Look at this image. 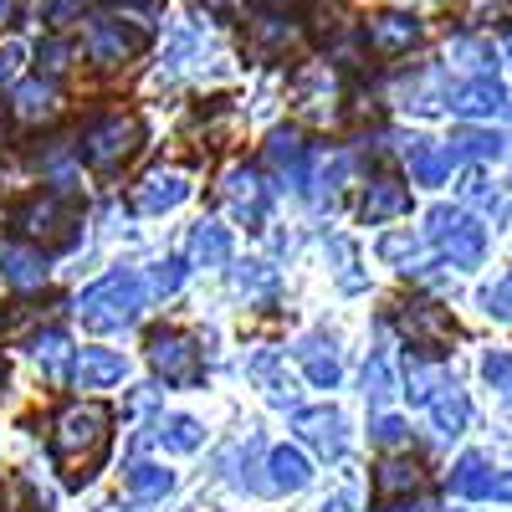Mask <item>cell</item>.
<instances>
[{
    "mask_svg": "<svg viewBox=\"0 0 512 512\" xmlns=\"http://www.w3.org/2000/svg\"><path fill=\"white\" fill-rule=\"evenodd\" d=\"M108 425H113V410L103 400H88V405H72L62 420H57V436H52V456L62 466V482L67 487H82L98 477V466L108 456Z\"/></svg>",
    "mask_w": 512,
    "mask_h": 512,
    "instance_id": "obj_1",
    "label": "cell"
},
{
    "mask_svg": "<svg viewBox=\"0 0 512 512\" xmlns=\"http://www.w3.org/2000/svg\"><path fill=\"white\" fill-rule=\"evenodd\" d=\"M144 303H149V287L134 277V272H108L98 287H88L82 292V303H77V313H82V323L88 328H128L139 313H144Z\"/></svg>",
    "mask_w": 512,
    "mask_h": 512,
    "instance_id": "obj_2",
    "label": "cell"
},
{
    "mask_svg": "<svg viewBox=\"0 0 512 512\" xmlns=\"http://www.w3.org/2000/svg\"><path fill=\"white\" fill-rule=\"evenodd\" d=\"M144 144V123L139 113H98L82 128V159L93 169H118L123 159H134Z\"/></svg>",
    "mask_w": 512,
    "mask_h": 512,
    "instance_id": "obj_3",
    "label": "cell"
},
{
    "mask_svg": "<svg viewBox=\"0 0 512 512\" xmlns=\"http://www.w3.org/2000/svg\"><path fill=\"white\" fill-rule=\"evenodd\" d=\"M425 236H431L441 246V256L451 267H461V272H472L482 262V251H487L482 226L466 216V210H451V205H436L431 216H425Z\"/></svg>",
    "mask_w": 512,
    "mask_h": 512,
    "instance_id": "obj_4",
    "label": "cell"
},
{
    "mask_svg": "<svg viewBox=\"0 0 512 512\" xmlns=\"http://www.w3.org/2000/svg\"><path fill=\"white\" fill-rule=\"evenodd\" d=\"M16 221H21V231H26L31 241H41V246H72V236H77V226H82V210H77L72 195L47 190V195L26 200Z\"/></svg>",
    "mask_w": 512,
    "mask_h": 512,
    "instance_id": "obj_5",
    "label": "cell"
},
{
    "mask_svg": "<svg viewBox=\"0 0 512 512\" xmlns=\"http://www.w3.org/2000/svg\"><path fill=\"white\" fill-rule=\"evenodd\" d=\"M149 364H154L169 384H200V379H205V364H200L195 338L180 333V328H159V333H149Z\"/></svg>",
    "mask_w": 512,
    "mask_h": 512,
    "instance_id": "obj_6",
    "label": "cell"
},
{
    "mask_svg": "<svg viewBox=\"0 0 512 512\" xmlns=\"http://www.w3.org/2000/svg\"><path fill=\"white\" fill-rule=\"evenodd\" d=\"M395 323H400V333L410 338V349H420L425 359L446 354V349H451V338H456L451 313L436 308V303H405V308L395 313Z\"/></svg>",
    "mask_w": 512,
    "mask_h": 512,
    "instance_id": "obj_7",
    "label": "cell"
},
{
    "mask_svg": "<svg viewBox=\"0 0 512 512\" xmlns=\"http://www.w3.org/2000/svg\"><path fill=\"white\" fill-rule=\"evenodd\" d=\"M420 16H410V11H379V16H369L364 21V47L374 52V57H405L415 41H420Z\"/></svg>",
    "mask_w": 512,
    "mask_h": 512,
    "instance_id": "obj_8",
    "label": "cell"
},
{
    "mask_svg": "<svg viewBox=\"0 0 512 512\" xmlns=\"http://www.w3.org/2000/svg\"><path fill=\"white\" fill-rule=\"evenodd\" d=\"M185 195H190L185 175H175V169H154V175H144L134 190H128V205H134L139 216H164V210H175Z\"/></svg>",
    "mask_w": 512,
    "mask_h": 512,
    "instance_id": "obj_9",
    "label": "cell"
},
{
    "mask_svg": "<svg viewBox=\"0 0 512 512\" xmlns=\"http://www.w3.org/2000/svg\"><path fill=\"white\" fill-rule=\"evenodd\" d=\"M134 47H139V36L128 31L123 21H108V16H93L88 21V57L98 67H113L123 57H134Z\"/></svg>",
    "mask_w": 512,
    "mask_h": 512,
    "instance_id": "obj_10",
    "label": "cell"
},
{
    "mask_svg": "<svg viewBox=\"0 0 512 512\" xmlns=\"http://www.w3.org/2000/svg\"><path fill=\"white\" fill-rule=\"evenodd\" d=\"M420 487V466L410 456H384L374 466V507H395L400 497H410Z\"/></svg>",
    "mask_w": 512,
    "mask_h": 512,
    "instance_id": "obj_11",
    "label": "cell"
},
{
    "mask_svg": "<svg viewBox=\"0 0 512 512\" xmlns=\"http://www.w3.org/2000/svg\"><path fill=\"white\" fill-rule=\"evenodd\" d=\"M57 108H62V98H57V88H52L47 77H26V82H16V88H11V113L21 123L57 118Z\"/></svg>",
    "mask_w": 512,
    "mask_h": 512,
    "instance_id": "obj_12",
    "label": "cell"
},
{
    "mask_svg": "<svg viewBox=\"0 0 512 512\" xmlns=\"http://www.w3.org/2000/svg\"><path fill=\"white\" fill-rule=\"evenodd\" d=\"M72 374H77L82 390H108V384H118L128 374V359L118 349H82L77 364H72Z\"/></svg>",
    "mask_w": 512,
    "mask_h": 512,
    "instance_id": "obj_13",
    "label": "cell"
},
{
    "mask_svg": "<svg viewBox=\"0 0 512 512\" xmlns=\"http://www.w3.org/2000/svg\"><path fill=\"white\" fill-rule=\"evenodd\" d=\"M297 436L318 446L323 456H344V415L338 410H303L297 415Z\"/></svg>",
    "mask_w": 512,
    "mask_h": 512,
    "instance_id": "obj_14",
    "label": "cell"
},
{
    "mask_svg": "<svg viewBox=\"0 0 512 512\" xmlns=\"http://www.w3.org/2000/svg\"><path fill=\"white\" fill-rule=\"evenodd\" d=\"M405 164H410V180L415 185H441L451 175V149L446 144H425V139H410L405 144Z\"/></svg>",
    "mask_w": 512,
    "mask_h": 512,
    "instance_id": "obj_15",
    "label": "cell"
},
{
    "mask_svg": "<svg viewBox=\"0 0 512 512\" xmlns=\"http://www.w3.org/2000/svg\"><path fill=\"white\" fill-rule=\"evenodd\" d=\"M297 364H303L308 369V379L318 384V390H333V384H338V354H333V344H328V338L323 333H308V338H297Z\"/></svg>",
    "mask_w": 512,
    "mask_h": 512,
    "instance_id": "obj_16",
    "label": "cell"
},
{
    "mask_svg": "<svg viewBox=\"0 0 512 512\" xmlns=\"http://www.w3.org/2000/svg\"><path fill=\"white\" fill-rule=\"evenodd\" d=\"M405 210H410V190H405L400 180H374V185L364 190L359 216H364L369 226H379V221H395V216H405Z\"/></svg>",
    "mask_w": 512,
    "mask_h": 512,
    "instance_id": "obj_17",
    "label": "cell"
},
{
    "mask_svg": "<svg viewBox=\"0 0 512 512\" xmlns=\"http://www.w3.org/2000/svg\"><path fill=\"white\" fill-rule=\"evenodd\" d=\"M267 487L272 492H303L308 482H313V466H308V456L297 451V446H277L272 456H267Z\"/></svg>",
    "mask_w": 512,
    "mask_h": 512,
    "instance_id": "obj_18",
    "label": "cell"
},
{
    "mask_svg": "<svg viewBox=\"0 0 512 512\" xmlns=\"http://www.w3.org/2000/svg\"><path fill=\"white\" fill-rule=\"evenodd\" d=\"M267 164L277 169V175L292 185V190H303V139H297V128H277V134L267 139Z\"/></svg>",
    "mask_w": 512,
    "mask_h": 512,
    "instance_id": "obj_19",
    "label": "cell"
},
{
    "mask_svg": "<svg viewBox=\"0 0 512 512\" xmlns=\"http://www.w3.org/2000/svg\"><path fill=\"white\" fill-rule=\"evenodd\" d=\"M451 108H456L461 118H487V113H502V108H507V93H502V82L477 77V82H466V88L451 93Z\"/></svg>",
    "mask_w": 512,
    "mask_h": 512,
    "instance_id": "obj_20",
    "label": "cell"
},
{
    "mask_svg": "<svg viewBox=\"0 0 512 512\" xmlns=\"http://www.w3.org/2000/svg\"><path fill=\"white\" fill-rule=\"evenodd\" d=\"M226 200L236 210V221L262 226V180H256L251 169H231V175H226Z\"/></svg>",
    "mask_w": 512,
    "mask_h": 512,
    "instance_id": "obj_21",
    "label": "cell"
},
{
    "mask_svg": "<svg viewBox=\"0 0 512 512\" xmlns=\"http://www.w3.org/2000/svg\"><path fill=\"white\" fill-rule=\"evenodd\" d=\"M0 267H6L11 287H41L47 282V256L31 251V246H6L0 251Z\"/></svg>",
    "mask_w": 512,
    "mask_h": 512,
    "instance_id": "obj_22",
    "label": "cell"
},
{
    "mask_svg": "<svg viewBox=\"0 0 512 512\" xmlns=\"http://www.w3.org/2000/svg\"><path fill=\"white\" fill-rule=\"evenodd\" d=\"M190 256H195L200 267H226L231 262V231L216 226V221H200L190 231Z\"/></svg>",
    "mask_w": 512,
    "mask_h": 512,
    "instance_id": "obj_23",
    "label": "cell"
},
{
    "mask_svg": "<svg viewBox=\"0 0 512 512\" xmlns=\"http://www.w3.org/2000/svg\"><path fill=\"white\" fill-rule=\"evenodd\" d=\"M246 374L256 379V384H262V390L277 400V405H292L297 400V390H292V379H287V369H282V359L272 354V349H262V354H256L251 364H246Z\"/></svg>",
    "mask_w": 512,
    "mask_h": 512,
    "instance_id": "obj_24",
    "label": "cell"
},
{
    "mask_svg": "<svg viewBox=\"0 0 512 512\" xmlns=\"http://www.w3.org/2000/svg\"><path fill=\"white\" fill-rule=\"evenodd\" d=\"M451 492L456 497H492V472H487V456L466 451L451 472Z\"/></svg>",
    "mask_w": 512,
    "mask_h": 512,
    "instance_id": "obj_25",
    "label": "cell"
},
{
    "mask_svg": "<svg viewBox=\"0 0 512 512\" xmlns=\"http://www.w3.org/2000/svg\"><path fill=\"white\" fill-rule=\"evenodd\" d=\"M431 415H436V431L441 436H461L466 420H472V405H466V395L456 390V384H446V390L431 400Z\"/></svg>",
    "mask_w": 512,
    "mask_h": 512,
    "instance_id": "obj_26",
    "label": "cell"
},
{
    "mask_svg": "<svg viewBox=\"0 0 512 512\" xmlns=\"http://www.w3.org/2000/svg\"><path fill=\"white\" fill-rule=\"evenodd\" d=\"M154 441L164 446V451H195L200 441H205V431H200V420H190V415H164L159 420V431H154Z\"/></svg>",
    "mask_w": 512,
    "mask_h": 512,
    "instance_id": "obj_27",
    "label": "cell"
},
{
    "mask_svg": "<svg viewBox=\"0 0 512 512\" xmlns=\"http://www.w3.org/2000/svg\"><path fill=\"white\" fill-rule=\"evenodd\" d=\"M446 149H451V159H497L502 154V139L487 134V128H456Z\"/></svg>",
    "mask_w": 512,
    "mask_h": 512,
    "instance_id": "obj_28",
    "label": "cell"
},
{
    "mask_svg": "<svg viewBox=\"0 0 512 512\" xmlns=\"http://www.w3.org/2000/svg\"><path fill=\"white\" fill-rule=\"evenodd\" d=\"M169 487H175V472H164V466H154V461L128 466V492L134 497H164Z\"/></svg>",
    "mask_w": 512,
    "mask_h": 512,
    "instance_id": "obj_29",
    "label": "cell"
},
{
    "mask_svg": "<svg viewBox=\"0 0 512 512\" xmlns=\"http://www.w3.org/2000/svg\"><path fill=\"white\" fill-rule=\"evenodd\" d=\"M364 395H369V405H384L395 395V379H390V354L384 349H374L369 354V369H364Z\"/></svg>",
    "mask_w": 512,
    "mask_h": 512,
    "instance_id": "obj_30",
    "label": "cell"
},
{
    "mask_svg": "<svg viewBox=\"0 0 512 512\" xmlns=\"http://www.w3.org/2000/svg\"><path fill=\"white\" fill-rule=\"evenodd\" d=\"M436 390H446V384H441V374H436L431 364L410 359V364H405V395H410L415 405H425V400H436Z\"/></svg>",
    "mask_w": 512,
    "mask_h": 512,
    "instance_id": "obj_31",
    "label": "cell"
},
{
    "mask_svg": "<svg viewBox=\"0 0 512 512\" xmlns=\"http://www.w3.org/2000/svg\"><path fill=\"white\" fill-rule=\"evenodd\" d=\"M93 0H41V21H47L52 31H67L77 21H88Z\"/></svg>",
    "mask_w": 512,
    "mask_h": 512,
    "instance_id": "obj_32",
    "label": "cell"
},
{
    "mask_svg": "<svg viewBox=\"0 0 512 512\" xmlns=\"http://www.w3.org/2000/svg\"><path fill=\"white\" fill-rule=\"evenodd\" d=\"M236 292L241 297H272L277 292V272L267 262H246V267H236Z\"/></svg>",
    "mask_w": 512,
    "mask_h": 512,
    "instance_id": "obj_33",
    "label": "cell"
},
{
    "mask_svg": "<svg viewBox=\"0 0 512 512\" xmlns=\"http://www.w3.org/2000/svg\"><path fill=\"white\" fill-rule=\"evenodd\" d=\"M379 256H384V262H400L405 272H420V241L405 236V231L384 236V241H379Z\"/></svg>",
    "mask_w": 512,
    "mask_h": 512,
    "instance_id": "obj_34",
    "label": "cell"
},
{
    "mask_svg": "<svg viewBox=\"0 0 512 512\" xmlns=\"http://www.w3.org/2000/svg\"><path fill=\"white\" fill-rule=\"evenodd\" d=\"M67 349H72V344H67V333H57V328H52V333H41L36 344H31V354L47 364L52 374H67Z\"/></svg>",
    "mask_w": 512,
    "mask_h": 512,
    "instance_id": "obj_35",
    "label": "cell"
},
{
    "mask_svg": "<svg viewBox=\"0 0 512 512\" xmlns=\"http://www.w3.org/2000/svg\"><path fill=\"white\" fill-rule=\"evenodd\" d=\"M36 62H41V72H47V77H62V72L72 67V47H67L62 36H52V41H41Z\"/></svg>",
    "mask_w": 512,
    "mask_h": 512,
    "instance_id": "obj_36",
    "label": "cell"
},
{
    "mask_svg": "<svg viewBox=\"0 0 512 512\" xmlns=\"http://www.w3.org/2000/svg\"><path fill=\"white\" fill-rule=\"evenodd\" d=\"M446 57H456L461 67H487L492 62V47H482L477 36H456L451 47H446Z\"/></svg>",
    "mask_w": 512,
    "mask_h": 512,
    "instance_id": "obj_37",
    "label": "cell"
},
{
    "mask_svg": "<svg viewBox=\"0 0 512 512\" xmlns=\"http://www.w3.org/2000/svg\"><path fill=\"white\" fill-rule=\"evenodd\" d=\"M26 67V47L21 41H0V88H11Z\"/></svg>",
    "mask_w": 512,
    "mask_h": 512,
    "instance_id": "obj_38",
    "label": "cell"
},
{
    "mask_svg": "<svg viewBox=\"0 0 512 512\" xmlns=\"http://www.w3.org/2000/svg\"><path fill=\"white\" fill-rule=\"evenodd\" d=\"M482 374H487L492 390H507V395H512V354H487Z\"/></svg>",
    "mask_w": 512,
    "mask_h": 512,
    "instance_id": "obj_39",
    "label": "cell"
},
{
    "mask_svg": "<svg viewBox=\"0 0 512 512\" xmlns=\"http://www.w3.org/2000/svg\"><path fill=\"white\" fill-rule=\"evenodd\" d=\"M369 436H374L379 446H400V441L410 436V425H405L400 415H379V420H374V431H369Z\"/></svg>",
    "mask_w": 512,
    "mask_h": 512,
    "instance_id": "obj_40",
    "label": "cell"
},
{
    "mask_svg": "<svg viewBox=\"0 0 512 512\" xmlns=\"http://www.w3.org/2000/svg\"><path fill=\"white\" fill-rule=\"evenodd\" d=\"M180 282H185V262H159V267H154V277H149V292H159V297H164V292H175Z\"/></svg>",
    "mask_w": 512,
    "mask_h": 512,
    "instance_id": "obj_41",
    "label": "cell"
},
{
    "mask_svg": "<svg viewBox=\"0 0 512 512\" xmlns=\"http://www.w3.org/2000/svg\"><path fill=\"white\" fill-rule=\"evenodd\" d=\"M487 313H497V318H512V272L487 292Z\"/></svg>",
    "mask_w": 512,
    "mask_h": 512,
    "instance_id": "obj_42",
    "label": "cell"
},
{
    "mask_svg": "<svg viewBox=\"0 0 512 512\" xmlns=\"http://www.w3.org/2000/svg\"><path fill=\"white\" fill-rule=\"evenodd\" d=\"M512 11V0H482V6L472 11V21L477 26H497V16H507Z\"/></svg>",
    "mask_w": 512,
    "mask_h": 512,
    "instance_id": "obj_43",
    "label": "cell"
},
{
    "mask_svg": "<svg viewBox=\"0 0 512 512\" xmlns=\"http://www.w3.org/2000/svg\"><path fill=\"white\" fill-rule=\"evenodd\" d=\"M256 36H262L267 47H282V41H292V36H297V26H272V21H262V26H256Z\"/></svg>",
    "mask_w": 512,
    "mask_h": 512,
    "instance_id": "obj_44",
    "label": "cell"
},
{
    "mask_svg": "<svg viewBox=\"0 0 512 512\" xmlns=\"http://www.w3.org/2000/svg\"><path fill=\"white\" fill-rule=\"evenodd\" d=\"M492 497H497V502H512V472L492 477Z\"/></svg>",
    "mask_w": 512,
    "mask_h": 512,
    "instance_id": "obj_45",
    "label": "cell"
},
{
    "mask_svg": "<svg viewBox=\"0 0 512 512\" xmlns=\"http://www.w3.org/2000/svg\"><path fill=\"white\" fill-rule=\"evenodd\" d=\"M21 16V0H0V26H11Z\"/></svg>",
    "mask_w": 512,
    "mask_h": 512,
    "instance_id": "obj_46",
    "label": "cell"
},
{
    "mask_svg": "<svg viewBox=\"0 0 512 512\" xmlns=\"http://www.w3.org/2000/svg\"><path fill=\"white\" fill-rule=\"evenodd\" d=\"M323 512H354V502H349V497H344V492H338V497H333V502H323Z\"/></svg>",
    "mask_w": 512,
    "mask_h": 512,
    "instance_id": "obj_47",
    "label": "cell"
},
{
    "mask_svg": "<svg viewBox=\"0 0 512 512\" xmlns=\"http://www.w3.org/2000/svg\"><path fill=\"white\" fill-rule=\"evenodd\" d=\"M262 6H272V11H282V6H297V0H262Z\"/></svg>",
    "mask_w": 512,
    "mask_h": 512,
    "instance_id": "obj_48",
    "label": "cell"
},
{
    "mask_svg": "<svg viewBox=\"0 0 512 512\" xmlns=\"http://www.w3.org/2000/svg\"><path fill=\"white\" fill-rule=\"evenodd\" d=\"M0 395H6V364H0Z\"/></svg>",
    "mask_w": 512,
    "mask_h": 512,
    "instance_id": "obj_49",
    "label": "cell"
},
{
    "mask_svg": "<svg viewBox=\"0 0 512 512\" xmlns=\"http://www.w3.org/2000/svg\"><path fill=\"white\" fill-rule=\"evenodd\" d=\"M507 57H512V41H507Z\"/></svg>",
    "mask_w": 512,
    "mask_h": 512,
    "instance_id": "obj_50",
    "label": "cell"
}]
</instances>
